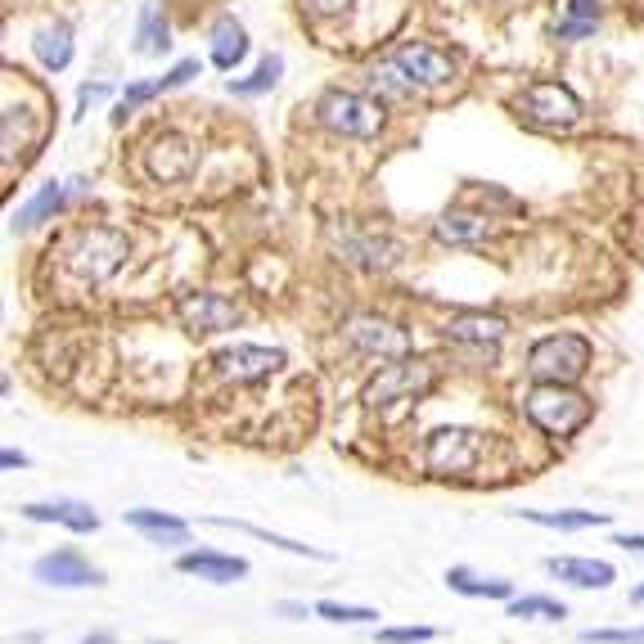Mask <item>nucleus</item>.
I'll return each instance as SVG.
<instances>
[{
    "label": "nucleus",
    "instance_id": "4be33fe9",
    "mask_svg": "<svg viewBox=\"0 0 644 644\" xmlns=\"http://www.w3.org/2000/svg\"><path fill=\"white\" fill-rule=\"evenodd\" d=\"M518 518L554 532H586V527H608L604 509H518Z\"/></svg>",
    "mask_w": 644,
    "mask_h": 644
},
{
    "label": "nucleus",
    "instance_id": "aec40b11",
    "mask_svg": "<svg viewBox=\"0 0 644 644\" xmlns=\"http://www.w3.org/2000/svg\"><path fill=\"white\" fill-rule=\"evenodd\" d=\"M446 586L455 590V595H469V599H514V581L505 577H482V572L464 568V563H455V568H446Z\"/></svg>",
    "mask_w": 644,
    "mask_h": 644
},
{
    "label": "nucleus",
    "instance_id": "6ab92c4d",
    "mask_svg": "<svg viewBox=\"0 0 644 644\" xmlns=\"http://www.w3.org/2000/svg\"><path fill=\"white\" fill-rule=\"evenodd\" d=\"M127 527H136L149 545H190V523L163 509H127Z\"/></svg>",
    "mask_w": 644,
    "mask_h": 644
},
{
    "label": "nucleus",
    "instance_id": "f704fd0d",
    "mask_svg": "<svg viewBox=\"0 0 644 644\" xmlns=\"http://www.w3.org/2000/svg\"><path fill=\"white\" fill-rule=\"evenodd\" d=\"M194 73H199V59H181V64L172 68V73L158 77V95H163V91H176V86H185Z\"/></svg>",
    "mask_w": 644,
    "mask_h": 644
},
{
    "label": "nucleus",
    "instance_id": "c85d7f7f",
    "mask_svg": "<svg viewBox=\"0 0 644 644\" xmlns=\"http://www.w3.org/2000/svg\"><path fill=\"white\" fill-rule=\"evenodd\" d=\"M370 86H374L379 95H388V100H410V95H415V82H410V77L401 73L397 59H383V64L370 73Z\"/></svg>",
    "mask_w": 644,
    "mask_h": 644
},
{
    "label": "nucleus",
    "instance_id": "a878e982",
    "mask_svg": "<svg viewBox=\"0 0 644 644\" xmlns=\"http://www.w3.org/2000/svg\"><path fill=\"white\" fill-rule=\"evenodd\" d=\"M208 523H212V527H235V532H248V536H257V541H271V545H280V550L298 554V559H316V563H329V554H325V550H316V545H302V541H293V536L266 532V527H253V523H244V518H208Z\"/></svg>",
    "mask_w": 644,
    "mask_h": 644
},
{
    "label": "nucleus",
    "instance_id": "423d86ee",
    "mask_svg": "<svg viewBox=\"0 0 644 644\" xmlns=\"http://www.w3.org/2000/svg\"><path fill=\"white\" fill-rule=\"evenodd\" d=\"M482 460V433L473 428H437L424 442V464L437 478H460Z\"/></svg>",
    "mask_w": 644,
    "mask_h": 644
},
{
    "label": "nucleus",
    "instance_id": "0eeeda50",
    "mask_svg": "<svg viewBox=\"0 0 644 644\" xmlns=\"http://www.w3.org/2000/svg\"><path fill=\"white\" fill-rule=\"evenodd\" d=\"M176 316H181L185 329L194 334H226V329L244 325V307L226 293H212V289H190L176 298Z\"/></svg>",
    "mask_w": 644,
    "mask_h": 644
},
{
    "label": "nucleus",
    "instance_id": "b1692460",
    "mask_svg": "<svg viewBox=\"0 0 644 644\" xmlns=\"http://www.w3.org/2000/svg\"><path fill=\"white\" fill-rule=\"evenodd\" d=\"M244 55H248V32H244V23L217 19V28H212V64H217L221 73H230V68H235Z\"/></svg>",
    "mask_w": 644,
    "mask_h": 644
},
{
    "label": "nucleus",
    "instance_id": "a211bd4d",
    "mask_svg": "<svg viewBox=\"0 0 644 644\" xmlns=\"http://www.w3.org/2000/svg\"><path fill=\"white\" fill-rule=\"evenodd\" d=\"M176 568L190 572V577L199 581H217V586H230V581L248 577V559H239V554H221V550H190L176 559Z\"/></svg>",
    "mask_w": 644,
    "mask_h": 644
},
{
    "label": "nucleus",
    "instance_id": "7ed1b4c3",
    "mask_svg": "<svg viewBox=\"0 0 644 644\" xmlns=\"http://www.w3.org/2000/svg\"><path fill=\"white\" fill-rule=\"evenodd\" d=\"M590 356L595 347L586 334H545L527 352V374L536 383H577L590 370Z\"/></svg>",
    "mask_w": 644,
    "mask_h": 644
},
{
    "label": "nucleus",
    "instance_id": "f3484780",
    "mask_svg": "<svg viewBox=\"0 0 644 644\" xmlns=\"http://www.w3.org/2000/svg\"><path fill=\"white\" fill-rule=\"evenodd\" d=\"M545 572L559 581H568V586L577 590H604L613 586V563L604 559H577V554H554V559H545Z\"/></svg>",
    "mask_w": 644,
    "mask_h": 644
},
{
    "label": "nucleus",
    "instance_id": "1a4fd4ad",
    "mask_svg": "<svg viewBox=\"0 0 644 644\" xmlns=\"http://www.w3.org/2000/svg\"><path fill=\"white\" fill-rule=\"evenodd\" d=\"M32 577L41 586H59V590H77V586H104V572L86 559L82 550L64 545V550H50L32 563Z\"/></svg>",
    "mask_w": 644,
    "mask_h": 644
},
{
    "label": "nucleus",
    "instance_id": "20e7f679",
    "mask_svg": "<svg viewBox=\"0 0 644 644\" xmlns=\"http://www.w3.org/2000/svg\"><path fill=\"white\" fill-rule=\"evenodd\" d=\"M437 388V370L428 361H415V356H401V361L383 365L379 374H370V383L361 388V401L370 410H388L397 401H419Z\"/></svg>",
    "mask_w": 644,
    "mask_h": 644
},
{
    "label": "nucleus",
    "instance_id": "5701e85b",
    "mask_svg": "<svg viewBox=\"0 0 644 644\" xmlns=\"http://www.w3.org/2000/svg\"><path fill=\"white\" fill-rule=\"evenodd\" d=\"M32 50H37L41 68H50V73H64V68L73 64V28H68V23H50V28L37 32Z\"/></svg>",
    "mask_w": 644,
    "mask_h": 644
},
{
    "label": "nucleus",
    "instance_id": "cd10ccee",
    "mask_svg": "<svg viewBox=\"0 0 644 644\" xmlns=\"http://www.w3.org/2000/svg\"><path fill=\"white\" fill-rule=\"evenodd\" d=\"M167 46H172L167 19L158 14V5H145V14H140V32H136V50L140 55H163Z\"/></svg>",
    "mask_w": 644,
    "mask_h": 644
},
{
    "label": "nucleus",
    "instance_id": "f257e3e1",
    "mask_svg": "<svg viewBox=\"0 0 644 644\" xmlns=\"http://www.w3.org/2000/svg\"><path fill=\"white\" fill-rule=\"evenodd\" d=\"M131 253V239L127 230L118 226H86L77 230L73 239H68L64 248V275H73L77 284H104L109 275L122 271V262H127Z\"/></svg>",
    "mask_w": 644,
    "mask_h": 644
},
{
    "label": "nucleus",
    "instance_id": "2f4dec72",
    "mask_svg": "<svg viewBox=\"0 0 644 644\" xmlns=\"http://www.w3.org/2000/svg\"><path fill=\"white\" fill-rule=\"evenodd\" d=\"M316 613L325 622H379V608H365V604H338V599H320Z\"/></svg>",
    "mask_w": 644,
    "mask_h": 644
},
{
    "label": "nucleus",
    "instance_id": "4468645a",
    "mask_svg": "<svg viewBox=\"0 0 644 644\" xmlns=\"http://www.w3.org/2000/svg\"><path fill=\"white\" fill-rule=\"evenodd\" d=\"M392 59L401 64V73L410 77L415 86H446L455 77V64L442 55V50L424 46V41H410V46H397Z\"/></svg>",
    "mask_w": 644,
    "mask_h": 644
},
{
    "label": "nucleus",
    "instance_id": "9b49d317",
    "mask_svg": "<svg viewBox=\"0 0 644 644\" xmlns=\"http://www.w3.org/2000/svg\"><path fill=\"white\" fill-rule=\"evenodd\" d=\"M343 334L352 338V347L356 352H365V356H406L410 352L406 329L392 325V320H383V316H370V311H361V316L347 320Z\"/></svg>",
    "mask_w": 644,
    "mask_h": 644
},
{
    "label": "nucleus",
    "instance_id": "f03ea898",
    "mask_svg": "<svg viewBox=\"0 0 644 644\" xmlns=\"http://www.w3.org/2000/svg\"><path fill=\"white\" fill-rule=\"evenodd\" d=\"M523 410H527V419H532L541 433L572 437V433H581V428L590 424L595 401L581 397V392L568 388V383H536V388L523 397Z\"/></svg>",
    "mask_w": 644,
    "mask_h": 644
},
{
    "label": "nucleus",
    "instance_id": "7c9ffc66",
    "mask_svg": "<svg viewBox=\"0 0 644 644\" xmlns=\"http://www.w3.org/2000/svg\"><path fill=\"white\" fill-rule=\"evenodd\" d=\"M280 73H284V59L280 55H266L248 82H235V77H230V91H235V95H262V91H271V86L280 82Z\"/></svg>",
    "mask_w": 644,
    "mask_h": 644
},
{
    "label": "nucleus",
    "instance_id": "4c0bfd02",
    "mask_svg": "<svg viewBox=\"0 0 644 644\" xmlns=\"http://www.w3.org/2000/svg\"><path fill=\"white\" fill-rule=\"evenodd\" d=\"M275 613L289 617V622H302V617H307V604H298V599H280V604H275Z\"/></svg>",
    "mask_w": 644,
    "mask_h": 644
},
{
    "label": "nucleus",
    "instance_id": "58836bf2",
    "mask_svg": "<svg viewBox=\"0 0 644 644\" xmlns=\"http://www.w3.org/2000/svg\"><path fill=\"white\" fill-rule=\"evenodd\" d=\"M104 95H109V86L95 82V86H82V95H77V100H82V109H91V104H95V100H104Z\"/></svg>",
    "mask_w": 644,
    "mask_h": 644
},
{
    "label": "nucleus",
    "instance_id": "dca6fc26",
    "mask_svg": "<svg viewBox=\"0 0 644 644\" xmlns=\"http://www.w3.org/2000/svg\"><path fill=\"white\" fill-rule=\"evenodd\" d=\"M19 514L32 518V523H59V527L82 532V536L100 527V514H95L91 505H82V500H32V505H23Z\"/></svg>",
    "mask_w": 644,
    "mask_h": 644
},
{
    "label": "nucleus",
    "instance_id": "c756f323",
    "mask_svg": "<svg viewBox=\"0 0 644 644\" xmlns=\"http://www.w3.org/2000/svg\"><path fill=\"white\" fill-rule=\"evenodd\" d=\"M509 617H541V622H563L568 617V604L550 595H514L509 599Z\"/></svg>",
    "mask_w": 644,
    "mask_h": 644
},
{
    "label": "nucleus",
    "instance_id": "412c9836",
    "mask_svg": "<svg viewBox=\"0 0 644 644\" xmlns=\"http://www.w3.org/2000/svg\"><path fill=\"white\" fill-rule=\"evenodd\" d=\"M491 235H496L491 217H478V212H446V217L437 221V239L451 248L482 244V239H491Z\"/></svg>",
    "mask_w": 644,
    "mask_h": 644
},
{
    "label": "nucleus",
    "instance_id": "39448f33",
    "mask_svg": "<svg viewBox=\"0 0 644 644\" xmlns=\"http://www.w3.org/2000/svg\"><path fill=\"white\" fill-rule=\"evenodd\" d=\"M316 113H320V127H329L334 136H347V140H374L383 127V100L356 95V91H325Z\"/></svg>",
    "mask_w": 644,
    "mask_h": 644
},
{
    "label": "nucleus",
    "instance_id": "9d476101",
    "mask_svg": "<svg viewBox=\"0 0 644 644\" xmlns=\"http://www.w3.org/2000/svg\"><path fill=\"white\" fill-rule=\"evenodd\" d=\"M518 109L536 122V127H572L581 118V100L559 82H532L518 100Z\"/></svg>",
    "mask_w": 644,
    "mask_h": 644
},
{
    "label": "nucleus",
    "instance_id": "6e6552de",
    "mask_svg": "<svg viewBox=\"0 0 644 644\" xmlns=\"http://www.w3.org/2000/svg\"><path fill=\"white\" fill-rule=\"evenodd\" d=\"M284 365V352L280 347H257V343H235V347H221L217 356H212V370H217V379L226 383H262L271 379L275 370Z\"/></svg>",
    "mask_w": 644,
    "mask_h": 644
},
{
    "label": "nucleus",
    "instance_id": "c9c22d12",
    "mask_svg": "<svg viewBox=\"0 0 644 644\" xmlns=\"http://www.w3.org/2000/svg\"><path fill=\"white\" fill-rule=\"evenodd\" d=\"M307 5H311L316 14H325V19H334V14L352 10V0H307Z\"/></svg>",
    "mask_w": 644,
    "mask_h": 644
},
{
    "label": "nucleus",
    "instance_id": "a19ab883",
    "mask_svg": "<svg viewBox=\"0 0 644 644\" xmlns=\"http://www.w3.org/2000/svg\"><path fill=\"white\" fill-rule=\"evenodd\" d=\"M82 644H118V635H113V631H91Z\"/></svg>",
    "mask_w": 644,
    "mask_h": 644
},
{
    "label": "nucleus",
    "instance_id": "72a5a7b5",
    "mask_svg": "<svg viewBox=\"0 0 644 644\" xmlns=\"http://www.w3.org/2000/svg\"><path fill=\"white\" fill-rule=\"evenodd\" d=\"M437 640L433 626H383L379 631V644H428Z\"/></svg>",
    "mask_w": 644,
    "mask_h": 644
},
{
    "label": "nucleus",
    "instance_id": "473e14b6",
    "mask_svg": "<svg viewBox=\"0 0 644 644\" xmlns=\"http://www.w3.org/2000/svg\"><path fill=\"white\" fill-rule=\"evenodd\" d=\"M586 644H644V626H595V631H581Z\"/></svg>",
    "mask_w": 644,
    "mask_h": 644
},
{
    "label": "nucleus",
    "instance_id": "e433bc0d",
    "mask_svg": "<svg viewBox=\"0 0 644 644\" xmlns=\"http://www.w3.org/2000/svg\"><path fill=\"white\" fill-rule=\"evenodd\" d=\"M613 545H622L626 554H644V532H617Z\"/></svg>",
    "mask_w": 644,
    "mask_h": 644
},
{
    "label": "nucleus",
    "instance_id": "79ce46f5",
    "mask_svg": "<svg viewBox=\"0 0 644 644\" xmlns=\"http://www.w3.org/2000/svg\"><path fill=\"white\" fill-rule=\"evenodd\" d=\"M631 604H644V581H640V586L631 590Z\"/></svg>",
    "mask_w": 644,
    "mask_h": 644
},
{
    "label": "nucleus",
    "instance_id": "bb28decb",
    "mask_svg": "<svg viewBox=\"0 0 644 644\" xmlns=\"http://www.w3.org/2000/svg\"><path fill=\"white\" fill-rule=\"evenodd\" d=\"M599 28V0H568V14L559 19V41H581Z\"/></svg>",
    "mask_w": 644,
    "mask_h": 644
},
{
    "label": "nucleus",
    "instance_id": "ea45409f",
    "mask_svg": "<svg viewBox=\"0 0 644 644\" xmlns=\"http://www.w3.org/2000/svg\"><path fill=\"white\" fill-rule=\"evenodd\" d=\"M0 464H5V469H23V464H28V455L14 451V446H5V451H0Z\"/></svg>",
    "mask_w": 644,
    "mask_h": 644
},
{
    "label": "nucleus",
    "instance_id": "393cba45",
    "mask_svg": "<svg viewBox=\"0 0 644 644\" xmlns=\"http://www.w3.org/2000/svg\"><path fill=\"white\" fill-rule=\"evenodd\" d=\"M64 199H68V190L59 181H50V185H41L37 194H32L28 203H23L19 212H14V230H37L41 221H50L59 208H64Z\"/></svg>",
    "mask_w": 644,
    "mask_h": 644
},
{
    "label": "nucleus",
    "instance_id": "2eb2a0df",
    "mask_svg": "<svg viewBox=\"0 0 644 644\" xmlns=\"http://www.w3.org/2000/svg\"><path fill=\"white\" fill-rule=\"evenodd\" d=\"M442 334L451 338V343H464V347H496L500 338L509 334V320L491 316V311H460V316L446 320Z\"/></svg>",
    "mask_w": 644,
    "mask_h": 644
},
{
    "label": "nucleus",
    "instance_id": "f8f14e48",
    "mask_svg": "<svg viewBox=\"0 0 644 644\" xmlns=\"http://www.w3.org/2000/svg\"><path fill=\"white\" fill-rule=\"evenodd\" d=\"M334 244L343 248L347 262L365 266V271H388V266H397V257H401L397 239L379 235V230H334Z\"/></svg>",
    "mask_w": 644,
    "mask_h": 644
},
{
    "label": "nucleus",
    "instance_id": "ddd939ff",
    "mask_svg": "<svg viewBox=\"0 0 644 644\" xmlns=\"http://www.w3.org/2000/svg\"><path fill=\"white\" fill-rule=\"evenodd\" d=\"M194 163H199V149L190 145L185 136H176V131H163V136L149 145V154H145V167H149V176L154 181H185V176L194 172Z\"/></svg>",
    "mask_w": 644,
    "mask_h": 644
}]
</instances>
